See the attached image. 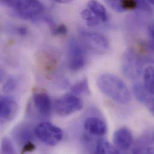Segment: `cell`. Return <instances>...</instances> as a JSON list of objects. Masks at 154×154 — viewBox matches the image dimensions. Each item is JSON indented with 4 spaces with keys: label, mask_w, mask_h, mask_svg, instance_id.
I'll list each match as a JSON object with an SVG mask.
<instances>
[{
    "label": "cell",
    "mask_w": 154,
    "mask_h": 154,
    "mask_svg": "<svg viewBox=\"0 0 154 154\" xmlns=\"http://www.w3.org/2000/svg\"><path fill=\"white\" fill-rule=\"evenodd\" d=\"M34 134L42 143L51 146L58 144L63 137L61 128L48 122L39 124L34 129Z\"/></svg>",
    "instance_id": "277c9868"
},
{
    "label": "cell",
    "mask_w": 154,
    "mask_h": 154,
    "mask_svg": "<svg viewBox=\"0 0 154 154\" xmlns=\"http://www.w3.org/2000/svg\"><path fill=\"white\" fill-rule=\"evenodd\" d=\"M16 32L20 36H25L28 33V30L26 27L20 26L16 28Z\"/></svg>",
    "instance_id": "484cf974"
},
{
    "label": "cell",
    "mask_w": 154,
    "mask_h": 154,
    "mask_svg": "<svg viewBox=\"0 0 154 154\" xmlns=\"http://www.w3.org/2000/svg\"><path fill=\"white\" fill-rule=\"evenodd\" d=\"M83 128L89 134L99 137L105 135L107 130L106 122L96 116L87 118L84 121Z\"/></svg>",
    "instance_id": "30bf717a"
},
{
    "label": "cell",
    "mask_w": 154,
    "mask_h": 154,
    "mask_svg": "<svg viewBox=\"0 0 154 154\" xmlns=\"http://www.w3.org/2000/svg\"><path fill=\"white\" fill-rule=\"evenodd\" d=\"M95 154H119L120 152L117 149V148L111 145L107 140L104 139H100L98 140L95 148L94 151Z\"/></svg>",
    "instance_id": "5bb4252c"
},
{
    "label": "cell",
    "mask_w": 154,
    "mask_h": 154,
    "mask_svg": "<svg viewBox=\"0 0 154 154\" xmlns=\"http://www.w3.org/2000/svg\"><path fill=\"white\" fill-rule=\"evenodd\" d=\"M153 139H154V136H153Z\"/></svg>",
    "instance_id": "f546056e"
},
{
    "label": "cell",
    "mask_w": 154,
    "mask_h": 154,
    "mask_svg": "<svg viewBox=\"0 0 154 154\" xmlns=\"http://www.w3.org/2000/svg\"><path fill=\"white\" fill-rule=\"evenodd\" d=\"M17 80L16 77H9L4 82L2 86V91L5 93H10L13 91L17 85Z\"/></svg>",
    "instance_id": "44dd1931"
},
{
    "label": "cell",
    "mask_w": 154,
    "mask_h": 154,
    "mask_svg": "<svg viewBox=\"0 0 154 154\" xmlns=\"http://www.w3.org/2000/svg\"><path fill=\"white\" fill-rule=\"evenodd\" d=\"M70 91L72 94L77 96L89 93V88L88 79L85 78L73 85L70 88Z\"/></svg>",
    "instance_id": "2e32d148"
},
{
    "label": "cell",
    "mask_w": 154,
    "mask_h": 154,
    "mask_svg": "<svg viewBox=\"0 0 154 154\" xmlns=\"http://www.w3.org/2000/svg\"><path fill=\"white\" fill-rule=\"evenodd\" d=\"M133 92L136 98L142 104L151 95L146 89L144 85L139 83H135L133 85Z\"/></svg>",
    "instance_id": "e0dca14e"
},
{
    "label": "cell",
    "mask_w": 154,
    "mask_h": 154,
    "mask_svg": "<svg viewBox=\"0 0 154 154\" xmlns=\"http://www.w3.org/2000/svg\"><path fill=\"white\" fill-rule=\"evenodd\" d=\"M154 117V96L150 95L143 103Z\"/></svg>",
    "instance_id": "cb8c5ba5"
},
{
    "label": "cell",
    "mask_w": 154,
    "mask_h": 154,
    "mask_svg": "<svg viewBox=\"0 0 154 154\" xmlns=\"http://www.w3.org/2000/svg\"><path fill=\"white\" fill-rule=\"evenodd\" d=\"M132 152L134 154H154V148L146 141L140 140L134 144Z\"/></svg>",
    "instance_id": "ac0fdd59"
},
{
    "label": "cell",
    "mask_w": 154,
    "mask_h": 154,
    "mask_svg": "<svg viewBox=\"0 0 154 154\" xmlns=\"http://www.w3.org/2000/svg\"><path fill=\"white\" fill-rule=\"evenodd\" d=\"M67 32V28L64 24L54 26L52 28V33L55 35H64Z\"/></svg>",
    "instance_id": "603a6c76"
},
{
    "label": "cell",
    "mask_w": 154,
    "mask_h": 154,
    "mask_svg": "<svg viewBox=\"0 0 154 154\" xmlns=\"http://www.w3.org/2000/svg\"><path fill=\"white\" fill-rule=\"evenodd\" d=\"M68 63L73 71L82 69L86 63V54L85 48L76 39H72L68 44Z\"/></svg>",
    "instance_id": "8992f818"
},
{
    "label": "cell",
    "mask_w": 154,
    "mask_h": 154,
    "mask_svg": "<svg viewBox=\"0 0 154 154\" xmlns=\"http://www.w3.org/2000/svg\"><path fill=\"white\" fill-rule=\"evenodd\" d=\"M35 146L34 144L33 143H32L31 141H30V142L26 143L25 144H24L23 145L21 153L24 154L26 152H32L34 150H35Z\"/></svg>",
    "instance_id": "d4e9b609"
},
{
    "label": "cell",
    "mask_w": 154,
    "mask_h": 154,
    "mask_svg": "<svg viewBox=\"0 0 154 154\" xmlns=\"http://www.w3.org/2000/svg\"><path fill=\"white\" fill-rule=\"evenodd\" d=\"M145 61L140 54L134 49H128L122 58L121 70L123 75L129 79H136L143 72Z\"/></svg>",
    "instance_id": "3957f363"
},
{
    "label": "cell",
    "mask_w": 154,
    "mask_h": 154,
    "mask_svg": "<svg viewBox=\"0 0 154 154\" xmlns=\"http://www.w3.org/2000/svg\"><path fill=\"white\" fill-rule=\"evenodd\" d=\"M34 133L28 124H20L14 127L12 131V136L17 142L23 145L31 140Z\"/></svg>",
    "instance_id": "7c38bea8"
},
{
    "label": "cell",
    "mask_w": 154,
    "mask_h": 154,
    "mask_svg": "<svg viewBox=\"0 0 154 154\" xmlns=\"http://www.w3.org/2000/svg\"><path fill=\"white\" fill-rule=\"evenodd\" d=\"M152 29H153V30H154V26H153V27H152Z\"/></svg>",
    "instance_id": "f1b7e54d"
},
{
    "label": "cell",
    "mask_w": 154,
    "mask_h": 154,
    "mask_svg": "<svg viewBox=\"0 0 154 154\" xmlns=\"http://www.w3.org/2000/svg\"><path fill=\"white\" fill-rule=\"evenodd\" d=\"M82 17L89 26H95L98 25L101 20L88 8L84 9L81 12Z\"/></svg>",
    "instance_id": "d6986e66"
},
{
    "label": "cell",
    "mask_w": 154,
    "mask_h": 154,
    "mask_svg": "<svg viewBox=\"0 0 154 154\" xmlns=\"http://www.w3.org/2000/svg\"><path fill=\"white\" fill-rule=\"evenodd\" d=\"M107 3L115 11L117 12H123L124 0H106Z\"/></svg>",
    "instance_id": "7402d4cb"
},
{
    "label": "cell",
    "mask_w": 154,
    "mask_h": 154,
    "mask_svg": "<svg viewBox=\"0 0 154 154\" xmlns=\"http://www.w3.org/2000/svg\"><path fill=\"white\" fill-rule=\"evenodd\" d=\"M97 86L102 93L115 102L126 104L131 100L130 91L124 82L113 74L105 73L97 79Z\"/></svg>",
    "instance_id": "6da1fadb"
},
{
    "label": "cell",
    "mask_w": 154,
    "mask_h": 154,
    "mask_svg": "<svg viewBox=\"0 0 154 154\" xmlns=\"http://www.w3.org/2000/svg\"><path fill=\"white\" fill-rule=\"evenodd\" d=\"M18 104L16 100L8 96H2L0 99V118L3 121H11L16 115Z\"/></svg>",
    "instance_id": "9c48e42d"
},
{
    "label": "cell",
    "mask_w": 154,
    "mask_h": 154,
    "mask_svg": "<svg viewBox=\"0 0 154 154\" xmlns=\"http://www.w3.org/2000/svg\"><path fill=\"white\" fill-rule=\"evenodd\" d=\"M143 85L148 92L154 96V66L145 69L143 75Z\"/></svg>",
    "instance_id": "9a60e30c"
},
{
    "label": "cell",
    "mask_w": 154,
    "mask_h": 154,
    "mask_svg": "<svg viewBox=\"0 0 154 154\" xmlns=\"http://www.w3.org/2000/svg\"><path fill=\"white\" fill-rule=\"evenodd\" d=\"M89 9L101 22H105L108 19V15L105 7L96 0H89L87 4Z\"/></svg>",
    "instance_id": "4fadbf2b"
},
{
    "label": "cell",
    "mask_w": 154,
    "mask_h": 154,
    "mask_svg": "<svg viewBox=\"0 0 154 154\" xmlns=\"http://www.w3.org/2000/svg\"><path fill=\"white\" fill-rule=\"evenodd\" d=\"M1 154H13L15 153L14 147L8 137H4L1 142Z\"/></svg>",
    "instance_id": "ffe728a7"
},
{
    "label": "cell",
    "mask_w": 154,
    "mask_h": 154,
    "mask_svg": "<svg viewBox=\"0 0 154 154\" xmlns=\"http://www.w3.org/2000/svg\"><path fill=\"white\" fill-rule=\"evenodd\" d=\"M146 1H148L150 4L154 5V0H146Z\"/></svg>",
    "instance_id": "83f0119b"
},
{
    "label": "cell",
    "mask_w": 154,
    "mask_h": 154,
    "mask_svg": "<svg viewBox=\"0 0 154 154\" xmlns=\"http://www.w3.org/2000/svg\"><path fill=\"white\" fill-rule=\"evenodd\" d=\"M114 146L119 151H126L133 145V137L130 130L127 127H121L113 134Z\"/></svg>",
    "instance_id": "ba28073f"
},
{
    "label": "cell",
    "mask_w": 154,
    "mask_h": 154,
    "mask_svg": "<svg viewBox=\"0 0 154 154\" xmlns=\"http://www.w3.org/2000/svg\"><path fill=\"white\" fill-rule=\"evenodd\" d=\"M52 1H54L56 2H58V3H61V4H66V3H69L73 0H52Z\"/></svg>",
    "instance_id": "4316f807"
},
{
    "label": "cell",
    "mask_w": 154,
    "mask_h": 154,
    "mask_svg": "<svg viewBox=\"0 0 154 154\" xmlns=\"http://www.w3.org/2000/svg\"><path fill=\"white\" fill-rule=\"evenodd\" d=\"M33 102L38 113L43 117H48L51 114L52 101L45 92H37L33 95Z\"/></svg>",
    "instance_id": "8fae6325"
},
{
    "label": "cell",
    "mask_w": 154,
    "mask_h": 154,
    "mask_svg": "<svg viewBox=\"0 0 154 154\" xmlns=\"http://www.w3.org/2000/svg\"><path fill=\"white\" fill-rule=\"evenodd\" d=\"M17 17L23 19L34 20L40 16L44 10L39 0H1Z\"/></svg>",
    "instance_id": "7a4b0ae2"
},
{
    "label": "cell",
    "mask_w": 154,
    "mask_h": 154,
    "mask_svg": "<svg viewBox=\"0 0 154 154\" xmlns=\"http://www.w3.org/2000/svg\"><path fill=\"white\" fill-rule=\"evenodd\" d=\"M80 35L86 45L97 53L105 54L110 49L108 40L101 34L82 29L80 31Z\"/></svg>",
    "instance_id": "52a82bcc"
},
{
    "label": "cell",
    "mask_w": 154,
    "mask_h": 154,
    "mask_svg": "<svg viewBox=\"0 0 154 154\" xmlns=\"http://www.w3.org/2000/svg\"><path fill=\"white\" fill-rule=\"evenodd\" d=\"M83 102L73 94H66L55 101V112L61 116H67L80 111L83 108Z\"/></svg>",
    "instance_id": "5b68a950"
}]
</instances>
